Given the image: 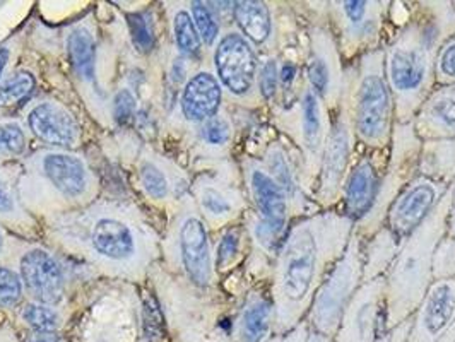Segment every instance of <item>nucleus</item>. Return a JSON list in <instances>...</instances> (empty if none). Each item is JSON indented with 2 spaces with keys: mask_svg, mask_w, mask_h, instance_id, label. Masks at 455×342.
Segmentation results:
<instances>
[{
  "mask_svg": "<svg viewBox=\"0 0 455 342\" xmlns=\"http://www.w3.org/2000/svg\"><path fill=\"white\" fill-rule=\"evenodd\" d=\"M355 228V221L342 211L325 209L301 218L288 229L275 264V338L290 334L307 319L320 284L341 258Z\"/></svg>",
  "mask_w": 455,
  "mask_h": 342,
  "instance_id": "1",
  "label": "nucleus"
},
{
  "mask_svg": "<svg viewBox=\"0 0 455 342\" xmlns=\"http://www.w3.org/2000/svg\"><path fill=\"white\" fill-rule=\"evenodd\" d=\"M410 21L408 26L384 48L386 76L394 99L395 123H411L423 101L433 91V64L438 46L443 44V33L454 35L438 24V14H430Z\"/></svg>",
  "mask_w": 455,
  "mask_h": 342,
  "instance_id": "2",
  "label": "nucleus"
},
{
  "mask_svg": "<svg viewBox=\"0 0 455 342\" xmlns=\"http://www.w3.org/2000/svg\"><path fill=\"white\" fill-rule=\"evenodd\" d=\"M451 187L432 214L414 229L390 266L386 281V334L411 319L427 295L432 277L433 251L449 233Z\"/></svg>",
  "mask_w": 455,
  "mask_h": 342,
  "instance_id": "3",
  "label": "nucleus"
},
{
  "mask_svg": "<svg viewBox=\"0 0 455 342\" xmlns=\"http://www.w3.org/2000/svg\"><path fill=\"white\" fill-rule=\"evenodd\" d=\"M344 90V103L351 115L358 142L373 151L387 149L394 131V99L386 76L384 48L362 53L355 76L351 79L346 76Z\"/></svg>",
  "mask_w": 455,
  "mask_h": 342,
  "instance_id": "4",
  "label": "nucleus"
},
{
  "mask_svg": "<svg viewBox=\"0 0 455 342\" xmlns=\"http://www.w3.org/2000/svg\"><path fill=\"white\" fill-rule=\"evenodd\" d=\"M364 238L355 228L346 251L327 274L312 301L305 322L322 338L332 341L341 325L349 299L363 284Z\"/></svg>",
  "mask_w": 455,
  "mask_h": 342,
  "instance_id": "5",
  "label": "nucleus"
},
{
  "mask_svg": "<svg viewBox=\"0 0 455 342\" xmlns=\"http://www.w3.org/2000/svg\"><path fill=\"white\" fill-rule=\"evenodd\" d=\"M355 131L351 115L346 103L341 99L339 110L334 112L331 131L325 139L322 158H320L319 187H317V203L319 207L331 209L341 199L342 185L346 180L349 161L353 156Z\"/></svg>",
  "mask_w": 455,
  "mask_h": 342,
  "instance_id": "6",
  "label": "nucleus"
},
{
  "mask_svg": "<svg viewBox=\"0 0 455 342\" xmlns=\"http://www.w3.org/2000/svg\"><path fill=\"white\" fill-rule=\"evenodd\" d=\"M386 275L364 281L349 299L332 342L379 341L386 334Z\"/></svg>",
  "mask_w": 455,
  "mask_h": 342,
  "instance_id": "7",
  "label": "nucleus"
},
{
  "mask_svg": "<svg viewBox=\"0 0 455 342\" xmlns=\"http://www.w3.org/2000/svg\"><path fill=\"white\" fill-rule=\"evenodd\" d=\"M307 86L315 92L327 107L336 112L344 91V72L341 53L336 45L334 33L315 26L310 29V53L305 66Z\"/></svg>",
  "mask_w": 455,
  "mask_h": 342,
  "instance_id": "8",
  "label": "nucleus"
},
{
  "mask_svg": "<svg viewBox=\"0 0 455 342\" xmlns=\"http://www.w3.org/2000/svg\"><path fill=\"white\" fill-rule=\"evenodd\" d=\"M331 18L338 29L339 52L344 59H351L358 52L373 50L384 24L382 2H332Z\"/></svg>",
  "mask_w": 455,
  "mask_h": 342,
  "instance_id": "9",
  "label": "nucleus"
},
{
  "mask_svg": "<svg viewBox=\"0 0 455 342\" xmlns=\"http://www.w3.org/2000/svg\"><path fill=\"white\" fill-rule=\"evenodd\" d=\"M451 185L418 175L394 199L387 211L386 225L397 240H406L425 223Z\"/></svg>",
  "mask_w": 455,
  "mask_h": 342,
  "instance_id": "10",
  "label": "nucleus"
},
{
  "mask_svg": "<svg viewBox=\"0 0 455 342\" xmlns=\"http://www.w3.org/2000/svg\"><path fill=\"white\" fill-rule=\"evenodd\" d=\"M387 149L373 151L368 149L355 158L349 166L346 180L342 185L341 199L344 203L342 212L356 223L363 221L373 209L377 195L382 185V170L387 168Z\"/></svg>",
  "mask_w": 455,
  "mask_h": 342,
  "instance_id": "11",
  "label": "nucleus"
},
{
  "mask_svg": "<svg viewBox=\"0 0 455 342\" xmlns=\"http://www.w3.org/2000/svg\"><path fill=\"white\" fill-rule=\"evenodd\" d=\"M455 323V275L433 281L411 317L406 342H436Z\"/></svg>",
  "mask_w": 455,
  "mask_h": 342,
  "instance_id": "12",
  "label": "nucleus"
},
{
  "mask_svg": "<svg viewBox=\"0 0 455 342\" xmlns=\"http://www.w3.org/2000/svg\"><path fill=\"white\" fill-rule=\"evenodd\" d=\"M298 101V131L295 139L303 149V171L308 183L319 177L320 158L323 151V144L331 131V112L322 103L319 96L312 91L307 84L299 92Z\"/></svg>",
  "mask_w": 455,
  "mask_h": 342,
  "instance_id": "13",
  "label": "nucleus"
},
{
  "mask_svg": "<svg viewBox=\"0 0 455 342\" xmlns=\"http://www.w3.org/2000/svg\"><path fill=\"white\" fill-rule=\"evenodd\" d=\"M214 66L218 77L228 91L245 96L251 91L257 79V57L243 35L228 33L214 52Z\"/></svg>",
  "mask_w": 455,
  "mask_h": 342,
  "instance_id": "14",
  "label": "nucleus"
},
{
  "mask_svg": "<svg viewBox=\"0 0 455 342\" xmlns=\"http://www.w3.org/2000/svg\"><path fill=\"white\" fill-rule=\"evenodd\" d=\"M418 139L425 142H442L455 139V84L433 90L412 118Z\"/></svg>",
  "mask_w": 455,
  "mask_h": 342,
  "instance_id": "15",
  "label": "nucleus"
},
{
  "mask_svg": "<svg viewBox=\"0 0 455 342\" xmlns=\"http://www.w3.org/2000/svg\"><path fill=\"white\" fill-rule=\"evenodd\" d=\"M26 288L42 305H57L64 298V273L59 262L44 251H31L21 260Z\"/></svg>",
  "mask_w": 455,
  "mask_h": 342,
  "instance_id": "16",
  "label": "nucleus"
},
{
  "mask_svg": "<svg viewBox=\"0 0 455 342\" xmlns=\"http://www.w3.org/2000/svg\"><path fill=\"white\" fill-rule=\"evenodd\" d=\"M251 197L260 212L259 218L277 231L286 233L291 216L290 204L283 188L274 182L266 168H251Z\"/></svg>",
  "mask_w": 455,
  "mask_h": 342,
  "instance_id": "17",
  "label": "nucleus"
},
{
  "mask_svg": "<svg viewBox=\"0 0 455 342\" xmlns=\"http://www.w3.org/2000/svg\"><path fill=\"white\" fill-rule=\"evenodd\" d=\"M183 266L188 277L197 286H207L211 281V251L207 231L201 219L188 218L180 231Z\"/></svg>",
  "mask_w": 455,
  "mask_h": 342,
  "instance_id": "18",
  "label": "nucleus"
},
{
  "mask_svg": "<svg viewBox=\"0 0 455 342\" xmlns=\"http://www.w3.org/2000/svg\"><path fill=\"white\" fill-rule=\"evenodd\" d=\"M221 105V86L209 72L196 74L182 94L183 116L190 122H207L216 116Z\"/></svg>",
  "mask_w": 455,
  "mask_h": 342,
  "instance_id": "19",
  "label": "nucleus"
},
{
  "mask_svg": "<svg viewBox=\"0 0 455 342\" xmlns=\"http://www.w3.org/2000/svg\"><path fill=\"white\" fill-rule=\"evenodd\" d=\"M29 127L33 134L53 146H70L77 139V125L74 118L53 103H44L29 114Z\"/></svg>",
  "mask_w": 455,
  "mask_h": 342,
  "instance_id": "20",
  "label": "nucleus"
},
{
  "mask_svg": "<svg viewBox=\"0 0 455 342\" xmlns=\"http://www.w3.org/2000/svg\"><path fill=\"white\" fill-rule=\"evenodd\" d=\"M236 342H274V303L271 298H251L235 325Z\"/></svg>",
  "mask_w": 455,
  "mask_h": 342,
  "instance_id": "21",
  "label": "nucleus"
},
{
  "mask_svg": "<svg viewBox=\"0 0 455 342\" xmlns=\"http://www.w3.org/2000/svg\"><path fill=\"white\" fill-rule=\"evenodd\" d=\"M44 170L48 180L66 197H77L86 188V166L76 156L48 155L44 161Z\"/></svg>",
  "mask_w": 455,
  "mask_h": 342,
  "instance_id": "22",
  "label": "nucleus"
},
{
  "mask_svg": "<svg viewBox=\"0 0 455 342\" xmlns=\"http://www.w3.org/2000/svg\"><path fill=\"white\" fill-rule=\"evenodd\" d=\"M92 242L94 251L112 260H127L136 251L132 231L116 219H100L92 228Z\"/></svg>",
  "mask_w": 455,
  "mask_h": 342,
  "instance_id": "23",
  "label": "nucleus"
},
{
  "mask_svg": "<svg viewBox=\"0 0 455 342\" xmlns=\"http://www.w3.org/2000/svg\"><path fill=\"white\" fill-rule=\"evenodd\" d=\"M399 249L401 240H397L387 227H382L379 231H375L371 238L364 242L363 282L387 275Z\"/></svg>",
  "mask_w": 455,
  "mask_h": 342,
  "instance_id": "24",
  "label": "nucleus"
},
{
  "mask_svg": "<svg viewBox=\"0 0 455 342\" xmlns=\"http://www.w3.org/2000/svg\"><path fill=\"white\" fill-rule=\"evenodd\" d=\"M266 160H267V168L266 170L273 177L274 182L283 188V192H284V195L288 199V204H290V212H291V207L293 209L296 207L298 214H301L303 211L307 214L308 201L303 195V187L296 180L293 163L290 161L288 153L281 146H273L267 151V158Z\"/></svg>",
  "mask_w": 455,
  "mask_h": 342,
  "instance_id": "25",
  "label": "nucleus"
},
{
  "mask_svg": "<svg viewBox=\"0 0 455 342\" xmlns=\"http://www.w3.org/2000/svg\"><path fill=\"white\" fill-rule=\"evenodd\" d=\"M233 16L245 40L262 45L269 40L273 31V20L267 4L257 0L233 2Z\"/></svg>",
  "mask_w": 455,
  "mask_h": 342,
  "instance_id": "26",
  "label": "nucleus"
},
{
  "mask_svg": "<svg viewBox=\"0 0 455 342\" xmlns=\"http://www.w3.org/2000/svg\"><path fill=\"white\" fill-rule=\"evenodd\" d=\"M68 53L72 66L79 77L92 81L94 77V42H92V33L84 28H77L70 33L68 36Z\"/></svg>",
  "mask_w": 455,
  "mask_h": 342,
  "instance_id": "27",
  "label": "nucleus"
},
{
  "mask_svg": "<svg viewBox=\"0 0 455 342\" xmlns=\"http://www.w3.org/2000/svg\"><path fill=\"white\" fill-rule=\"evenodd\" d=\"M173 29H175V42L183 55L196 57L201 53L203 40H201L194 20L190 18L188 12H185V11L177 12L175 21H173Z\"/></svg>",
  "mask_w": 455,
  "mask_h": 342,
  "instance_id": "28",
  "label": "nucleus"
},
{
  "mask_svg": "<svg viewBox=\"0 0 455 342\" xmlns=\"http://www.w3.org/2000/svg\"><path fill=\"white\" fill-rule=\"evenodd\" d=\"M433 76L440 86L455 84V33L438 46L433 64Z\"/></svg>",
  "mask_w": 455,
  "mask_h": 342,
  "instance_id": "29",
  "label": "nucleus"
},
{
  "mask_svg": "<svg viewBox=\"0 0 455 342\" xmlns=\"http://www.w3.org/2000/svg\"><path fill=\"white\" fill-rule=\"evenodd\" d=\"M35 77L29 72H20L0 84V108L18 105L35 90Z\"/></svg>",
  "mask_w": 455,
  "mask_h": 342,
  "instance_id": "30",
  "label": "nucleus"
},
{
  "mask_svg": "<svg viewBox=\"0 0 455 342\" xmlns=\"http://www.w3.org/2000/svg\"><path fill=\"white\" fill-rule=\"evenodd\" d=\"M454 275L455 238L447 233L433 251L432 277L433 281H440V279H449Z\"/></svg>",
  "mask_w": 455,
  "mask_h": 342,
  "instance_id": "31",
  "label": "nucleus"
},
{
  "mask_svg": "<svg viewBox=\"0 0 455 342\" xmlns=\"http://www.w3.org/2000/svg\"><path fill=\"white\" fill-rule=\"evenodd\" d=\"M23 319L33 330L57 332L60 327V317L55 310L42 303H33L24 308Z\"/></svg>",
  "mask_w": 455,
  "mask_h": 342,
  "instance_id": "32",
  "label": "nucleus"
},
{
  "mask_svg": "<svg viewBox=\"0 0 455 342\" xmlns=\"http://www.w3.org/2000/svg\"><path fill=\"white\" fill-rule=\"evenodd\" d=\"M192 20L197 28V33L205 45H212L220 35V24L212 14L209 4L192 2Z\"/></svg>",
  "mask_w": 455,
  "mask_h": 342,
  "instance_id": "33",
  "label": "nucleus"
},
{
  "mask_svg": "<svg viewBox=\"0 0 455 342\" xmlns=\"http://www.w3.org/2000/svg\"><path fill=\"white\" fill-rule=\"evenodd\" d=\"M129 26H131V35L134 40V45L140 52H149L155 46V28L151 23L149 14L146 12H136L129 16Z\"/></svg>",
  "mask_w": 455,
  "mask_h": 342,
  "instance_id": "34",
  "label": "nucleus"
},
{
  "mask_svg": "<svg viewBox=\"0 0 455 342\" xmlns=\"http://www.w3.org/2000/svg\"><path fill=\"white\" fill-rule=\"evenodd\" d=\"M140 182L153 199H163L168 194V182L158 166L146 163L140 168Z\"/></svg>",
  "mask_w": 455,
  "mask_h": 342,
  "instance_id": "35",
  "label": "nucleus"
},
{
  "mask_svg": "<svg viewBox=\"0 0 455 342\" xmlns=\"http://www.w3.org/2000/svg\"><path fill=\"white\" fill-rule=\"evenodd\" d=\"M23 295V282L20 275L11 269L0 267V303L2 305H16Z\"/></svg>",
  "mask_w": 455,
  "mask_h": 342,
  "instance_id": "36",
  "label": "nucleus"
},
{
  "mask_svg": "<svg viewBox=\"0 0 455 342\" xmlns=\"http://www.w3.org/2000/svg\"><path fill=\"white\" fill-rule=\"evenodd\" d=\"M279 86V64L275 59L266 60L259 68V90L264 99H273Z\"/></svg>",
  "mask_w": 455,
  "mask_h": 342,
  "instance_id": "37",
  "label": "nucleus"
},
{
  "mask_svg": "<svg viewBox=\"0 0 455 342\" xmlns=\"http://www.w3.org/2000/svg\"><path fill=\"white\" fill-rule=\"evenodd\" d=\"M203 137H204L205 142L211 144V146L227 144L229 137H231V127H229L227 118H223L220 115L209 118L207 122H204Z\"/></svg>",
  "mask_w": 455,
  "mask_h": 342,
  "instance_id": "38",
  "label": "nucleus"
},
{
  "mask_svg": "<svg viewBox=\"0 0 455 342\" xmlns=\"http://www.w3.org/2000/svg\"><path fill=\"white\" fill-rule=\"evenodd\" d=\"M24 139L23 129L18 123H5L0 127V146L4 151H9L12 155L23 153Z\"/></svg>",
  "mask_w": 455,
  "mask_h": 342,
  "instance_id": "39",
  "label": "nucleus"
},
{
  "mask_svg": "<svg viewBox=\"0 0 455 342\" xmlns=\"http://www.w3.org/2000/svg\"><path fill=\"white\" fill-rule=\"evenodd\" d=\"M238 251H240V235H238V231L231 229L221 238V242L218 245L216 266L220 269H225L228 264L236 257Z\"/></svg>",
  "mask_w": 455,
  "mask_h": 342,
  "instance_id": "40",
  "label": "nucleus"
},
{
  "mask_svg": "<svg viewBox=\"0 0 455 342\" xmlns=\"http://www.w3.org/2000/svg\"><path fill=\"white\" fill-rule=\"evenodd\" d=\"M201 203L205 211L212 216L223 218L231 212V203L216 188H204V192L201 195Z\"/></svg>",
  "mask_w": 455,
  "mask_h": 342,
  "instance_id": "41",
  "label": "nucleus"
},
{
  "mask_svg": "<svg viewBox=\"0 0 455 342\" xmlns=\"http://www.w3.org/2000/svg\"><path fill=\"white\" fill-rule=\"evenodd\" d=\"M136 114V96L129 90L116 92L114 99V116L118 123H127Z\"/></svg>",
  "mask_w": 455,
  "mask_h": 342,
  "instance_id": "42",
  "label": "nucleus"
},
{
  "mask_svg": "<svg viewBox=\"0 0 455 342\" xmlns=\"http://www.w3.org/2000/svg\"><path fill=\"white\" fill-rule=\"evenodd\" d=\"M298 74H299V68H298V62L293 59H286L279 66V84L283 86V91L286 94V98H291Z\"/></svg>",
  "mask_w": 455,
  "mask_h": 342,
  "instance_id": "43",
  "label": "nucleus"
},
{
  "mask_svg": "<svg viewBox=\"0 0 455 342\" xmlns=\"http://www.w3.org/2000/svg\"><path fill=\"white\" fill-rule=\"evenodd\" d=\"M279 342H332L325 338H322L319 334H315L308 323L303 320L296 329H293L290 334L283 336Z\"/></svg>",
  "mask_w": 455,
  "mask_h": 342,
  "instance_id": "44",
  "label": "nucleus"
},
{
  "mask_svg": "<svg viewBox=\"0 0 455 342\" xmlns=\"http://www.w3.org/2000/svg\"><path fill=\"white\" fill-rule=\"evenodd\" d=\"M26 342H60L57 332H44V330H33Z\"/></svg>",
  "mask_w": 455,
  "mask_h": 342,
  "instance_id": "45",
  "label": "nucleus"
},
{
  "mask_svg": "<svg viewBox=\"0 0 455 342\" xmlns=\"http://www.w3.org/2000/svg\"><path fill=\"white\" fill-rule=\"evenodd\" d=\"M14 211V201L11 197V194L7 192V188L0 182V212L7 214Z\"/></svg>",
  "mask_w": 455,
  "mask_h": 342,
  "instance_id": "46",
  "label": "nucleus"
},
{
  "mask_svg": "<svg viewBox=\"0 0 455 342\" xmlns=\"http://www.w3.org/2000/svg\"><path fill=\"white\" fill-rule=\"evenodd\" d=\"M449 235L455 238V179L451 183V211H449Z\"/></svg>",
  "mask_w": 455,
  "mask_h": 342,
  "instance_id": "47",
  "label": "nucleus"
},
{
  "mask_svg": "<svg viewBox=\"0 0 455 342\" xmlns=\"http://www.w3.org/2000/svg\"><path fill=\"white\" fill-rule=\"evenodd\" d=\"M7 62H9V50L2 48L0 50V77H2V72H4V68L7 66Z\"/></svg>",
  "mask_w": 455,
  "mask_h": 342,
  "instance_id": "48",
  "label": "nucleus"
},
{
  "mask_svg": "<svg viewBox=\"0 0 455 342\" xmlns=\"http://www.w3.org/2000/svg\"><path fill=\"white\" fill-rule=\"evenodd\" d=\"M436 342H455V323Z\"/></svg>",
  "mask_w": 455,
  "mask_h": 342,
  "instance_id": "49",
  "label": "nucleus"
},
{
  "mask_svg": "<svg viewBox=\"0 0 455 342\" xmlns=\"http://www.w3.org/2000/svg\"><path fill=\"white\" fill-rule=\"evenodd\" d=\"M0 251H2V235H0Z\"/></svg>",
  "mask_w": 455,
  "mask_h": 342,
  "instance_id": "50",
  "label": "nucleus"
},
{
  "mask_svg": "<svg viewBox=\"0 0 455 342\" xmlns=\"http://www.w3.org/2000/svg\"><path fill=\"white\" fill-rule=\"evenodd\" d=\"M279 341H281V338H275V341H274V342H279Z\"/></svg>",
  "mask_w": 455,
  "mask_h": 342,
  "instance_id": "51",
  "label": "nucleus"
},
{
  "mask_svg": "<svg viewBox=\"0 0 455 342\" xmlns=\"http://www.w3.org/2000/svg\"><path fill=\"white\" fill-rule=\"evenodd\" d=\"M0 151H4V149H2V146H0Z\"/></svg>",
  "mask_w": 455,
  "mask_h": 342,
  "instance_id": "52",
  "label": "nucleus"
}]
</instances>
